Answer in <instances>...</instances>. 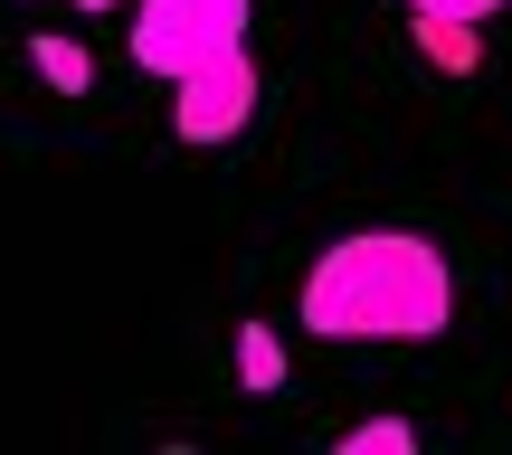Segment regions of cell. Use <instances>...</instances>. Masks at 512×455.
I'll use <instances>...</instances> for the list:
<instances>
[{"mask_svg": "<svg viewBox=\"0 0 512 455\" xmlns=\"http://www.w3.org/2000/svg\"><path fill=\"white\" fill-rule=\"evenodd\" d=\"M294 313L323 342H437L456 323V275H446L437 237L361 228V237H342V247H323L304 266Z\"/></svg>", "mask_w": 512, "mask_h": 455, "instance_id": "6da1fadb", "label": "cell"}, {"mask_svg": "<svg viewBox=\"0 0 512 455\" xmlns=\"http://www.w3.org/2000/svg\"><path fill=\"white\" fill-rule=\"evenodd\" d=\"M247 19L256 0H133V67H152L171 86V76L247 48Z\"/></svg>", "mask_w": 512, "mask_h": 455, "instance_id": "7a4b0ae2", "label": "cell"}, {"mask_svg": "<svg viewBox=\"0 0 512 455\" xmlns=\"http://www.w3.org/2000/svg\"><path fill=\"white\" fill-rule=\"evenodd\" d=\"M247 114H256V57L247 48H228V57H209V67H190V76H171V133L181 143H238L247 133Z\"/></svg>", "mask_w": 512, "mask_h": 455, "instance_id": "3957f363", "label": "cell"}, {"mask_svg": "<svg viewBox=\"0 0 512 455\" xmlns=\"http://www.w3.org/2000/svg\"><path fill=\"white\" fill-rule=\"evenodd\" d=\"M29 67L48 76L57 95H86V86H95V57H86V38H67V29H38V38H29Z\"/></svg>", "mask_w": 512, "mask_h": 455, "instance_id": "277c9868", "label": "cell"}, {"mask_svg": "<svg viewBox=\"0 0 512 455\" xmlns=\"http://www.w3.org/2000/svg\"><path fill=\"white\" fill-rule=\"evenodd\" d=\"M238 389L247 399H275V389H285V342H275V323H238Z\"/></svg>", "mask_w": 512, "mask_h": 455, "instance_id": "5b68a950", "label": "cell"}, {"mask_svg": "<svg viewBox=\"0 0 512 455\" xmlns=\"http://www.w3.org/2000/svg\"><path fill=\"white\" fill-rule=\"evenodd\" d=\"M342 455H418V427L408 418H361V427H342Z\"/></svg>", "mask_w": 512, "mask_h": 455, "instance_id": "8992f818", "label": "cell"}, {"mask_svg": "<svg viewBox=\"0 0 512 455\" xmlns=\"http://www.w3.org/2000/svg\"><path fill=\"white\" fill-rule=\"evenodd\" d=\"M418 48L465 76V67H475V19H418Z\"/></svg>", "mask_w": 512, "mask_h": 455, "instance_id": "52a82bcc", "label": "cell"}, {"mask_svg": "<svg viewBox=\"0 0 512 455\" xmlns=\"http://www.w3.org/2000/svg\"><path fill=\"white\" fill-rule=\"evenodd\" d=\"M494 10H503V0H408V19H475V29Z\"/></svg>", "mask_w": 512, "mask_h": 455, "instance_id": "ba28073f", "label": "cell"}, {"mask_svg": "<svg viewBox=\"0 0 512 455\" xmlns=\"http://www.w3.org/2000/svg\"><path fill=\"white\" fill-rule=\"evenodd\" d=\"M76 10H124V0H76Z\"/></svg>", "mask_w": 512, "mask_h": 455, "instance_id": "9c48e42d", "label": "cell"}]
</instances>
